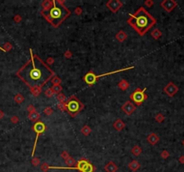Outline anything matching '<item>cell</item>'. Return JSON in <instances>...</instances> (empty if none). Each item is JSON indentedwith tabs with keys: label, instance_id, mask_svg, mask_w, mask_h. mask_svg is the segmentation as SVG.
I'll return each mask as SVG.
<instances>
[{
	"label": "cell",
	"instance_id": "obj_1",
	"mask_svg": "<svg viewBox=\"0 0 184 172\" xmlns=\"http://www.w3.org/2000/svg\"><path fill=\"white\" fill-rule=\"evenodd\" d=\"M30 60L19 69L16 75L30 89L33 87L42 88V86L51 80L56 74L37 55H33L32 49H30Z\"/></svg>",
	"mask_w": 184,
	"mask_h": 172
},
{
	"label": "cell",
	"instance_id": "obj_2",
	"mask_svg": "<svg viewBox=\"0 0 184 172\" xmlns=\"http://www.w3.org/2000/svg\"><path fill=\"white\" fill-rule=\"evenodd\" d=\"M128 23L140 36H144L156 23V20L144 7H140L135 13H130Z\"/></svg>",
	"mask_w": 184,
	"mask_h": 172
},
{
	"label": "cell",
	"instance_id": "obj_3",
	"mask_svg": "<svg viewBox=\"0 0 184 172\" xmlns=\"http://www.w3.org/2000/svg\"><path fill=\"white\" fill-rule=\"evenodd\" d=\"M42 15L47 22L57 28L71 15V11L68 10L67 7L64 5V2L53 0L52 6L46 10H42Z\"/></svg>",
	"mask_w": 184,
	"mask_h": 172
},
{
	"label": "cell",
	"instance_id": "obj_4",
	"mask_svg": "<svg viewBox=\"0 0 184 172\" xmlns=\"http://www.w3.org/2000/svg\"><path fill=\"white\" fill-rule=\"evenodd\" d=\"M84 105L81 101H79V99H77L76 96H71L68 99H66L65 102V109L67 111V113L72 117H76L80 111L83 109Z\"/></svg>",
	"mask_w": 184,
	"mask_h": 172
},
{
	"label": "cell",
	"instance_id": "obj_5",
	"mask_svg": "<svg viewBox=\"0 0 184 172\" xmlns=\"http://www.w3.org/2000/svg\"><path fill=\"white\" fill-rule=\"evenodd\" d=\"M77 169L80 172H93L95 170V168L93 164H91L87 160L82 159L76 162L75 167H54L50 166L49 169Z\"/></svg>",
	"mask_w": 184,
	"mask_h": 172
},
{
	"label": "cell",
	"instance_id": "obj_6",
	"mask_svg": "<svg viewBox=\"0 0 184 172\" xmlns=\"http://www.w3.org/2000/svg\"><path fill=\"white\" fill-rule=\"evenodd\" d=\"M134 66H130V67H128V68H123V69H120V70H117V71H113V72H109V73H106V74H103V75H96L93 73V72H89L87 73L86 75L84 76V81L87 83L88 85H93V83H96V81L99 79L100 77H103V76H105V75H113V74H116V73H119V72H123V71H128V70H130V69H133Z\"/></svg>",
	"mask_w": 184,
	"mask_h": 172
},
{
	"label": "cell",
	"instance_id": "obj_7",
	"mask_svg": "<svg viewBox=\"0 0 184 172\" xmlns=\"http://www.w3.org/2000/svg\"><path fill=\"white\" fill-rule=\"evenodd\" d=\"M146 88L141 90L140 88H138L135 91H133L130 95V99L136 103L137 106H140L146 99H147V95L145 93Z\"/></svg>",
	"mask_w": 184,
	"mask_h": 172
},
{
	"label": "cell",
	"instance_id": "obj_8",
	"mask_svg": "<svg viewBox=\"0 0 184 172\" xmlns=\"http://www.w3.org/2000/svg\"><path fill=\"white\" fill-rule=\"evenodd\" d=\"M32 130L36 133V138H35V142H34V145H33V149H32V157H34V152L36 150V145H37V142H38V138L40 136V134H42V133H44V131L46 130V126L44 125L43 122L42 121H37L35 122V124L32 126Z\"/></svg>",
	"mask_w": 184,
	"mask_h": 172
},
{
	"label": "cell",
	"instance_id": "obj_9",
	"mask_svg": "<svg viewBox=\"0 0 184 172\" xmlns=\"http://www.w3.org/2000/svg\"><path fill=\"white\" fill-rule=\"evenodd\" d=\"M163 91L169 97H173L174 95L179 91V88H178V86L176 85L175 83L170 82V83L163 88Z\"/></svg>",
	"mask_w": 184,
	"mask_h": 172
},
{
	"label": "cell",
	"instance_id": "obj_10",
	"mask_svg": "<svg viewBox=\"0 0 184 172\" xmlns=\"http://www.w3.org/2000/svg\"><path fill=\"white\" fill-rule=\"evenodd\" d=\"M177 5H178L177 2L174 1V0H164V1H162L161 3V6L167 13H171Z\"/></svg>",
	"mask_w": 184,
	"mask_h": 172
},
{
	"label": "cell",
	"instance_id": "obj_11",
	"mask_svg": "<svg viewBox=\"0 0 184 172\" xmlns=\"http://www.w3.org/2000/svg\"><path fill=\"white\" fill-rule=\"evenodd\" d=\"M106 5L108 6V8L113 13H117V11L119 8H121L122 6V3L119 0H111L108 3L106 4Z\"/></svg>",
	"mask_w": 184,
	"mask_h": 172
},
{
	"label": "cell",
	"instance_id": "obj_12",
	"mask_svg": "<svg viewBox=\"0 0 184 172\" xmlns=\"http://www.w3.org/2000/svg\"><path fill=\"white\" fill-rule=\"evenodd\" d=\"M121 109H122V110L124 111L127 115H131L135 110H136V106H135L131 101H128L122 105Z\"/></svg>",
	"mask_w": 184,
	"mask_h": 172
},
{
	"label": "cell",
	"instance_id": "obj_13",
	"mask_svg": "<svg viewBox=\"0 0 184 172\" xmlns=\"http://www.w3.org/2000/svg\"><path fill=\"white\" fill-rule=\"evenodd\" d=\"M146 140H147V142H149L151 145H154V144H156L158 142H159L160 138L156 134H154V133H151V134L147 136Z\"/></svg>",
	"mask_w": 184,
	"mask_h": 172
},
{
	"label": "cell",
	"instance_id": "obj_14",
	"mask_svg": "<svg viewBox=\"0 0 184 172\" xmlns=\"http://www.w3.org/2000/svg\"><path fill=\"white\" fill-rule=\"evenodd\" d=\"M104 170L106 172H117V170H118V166L113 161H110L104 166Z\"/></svg>",
	"mask_w": 184,
	"mask_h": 172
},
{
	"label": "cell",
	"instance_id": "obj_15",
	"mask_svg": "<svg viewBox=\"0 0 184 172\" xmlns=\"http://www.w3.org/2000/svg\"><path fill=\"white\" fill-rule=\"evenodd\" d=\"M113 126H114V128L116 129L117 131H121L122 129L125 128V123L123 122L121 119H117L116 121L114 122V124H113Z\"/></svg>",
	"mask_w": 184,
	"mask_h": 172
},
{
	"label": "cell",
	"instance_id": "obj_16",
	"mask_svg": "<svg viewBox=\"0 0 184 172\" xmlns=\"http://www.w3.org/2000/svg\"><path fill=\"white\" fill-rule=\"evenodd\" d=\"M128 168H130L132 171L136 172L137 170H138V169L140 168V164L138 161L134 160V161H132L130 164H128Z\"/></svg>",
	"mask_w": 184,
	"mask_h": 172
},
{
	"label": "cell",
	"instance_id": "obj_17",
	"mask_svg": "<svg viewBox=\"0 0 184 172\" xmlns=\"http://www.w3.org/2000/svg\"><path fill=\"white\" fill-rule=\"evenodd\" d=\"M118 86H119V88L120 90H122V91H125V90H127L128 87H130V83H128L125 79H123V80H121V81L119 83Z\"/></svg>",
	"mask_w": 184,
	"mask_h": 172
},
{
	"label": "cell",
	"instance_id": "obj_18",
	"mask_svg": "<svg viewBox=\"0 0 184 172\" xmlns=\"http://www.w3.org/2000/svg\"><path fill=\"white\" fill-rule=\"evenodd\" d=\"M28 118L30 120H32V122H37L39 118H40V113H38L37 111H34L32 113H30L28 116Z\"/></svg>",
	"mask_w": 184,
	"mask_h": 172
},
{
	"label": "cell",
	"instance_id": "obj_19",
	"mask_svg": "<svg viewBox=\"0 0 184 172\" xmlns=\"http://www.w3.org/2000/svg\"><path fill=\"white\" fill-rule=\"evenodd\" d=\"M127 34L125 33L123 31H120L119 32H118L116 34V38H117V40H119V41H120V42H123L125 40L127 39Z\"/></svg>",
	"mask_w": 184,
	"mask_h": 172
},
{
	"label": "cell",
	"instance_id": "obj_20",
	"mask_svg": "<svg viewBox=\"0 0 184 172\" xmlns=\"http://www.w3.org/2000/svg\"><path fill=\"white\" fill-rule=\"evenodd\" d=\"M53 5V1H50V0H45V1L42 3V10H46V9H49Z\"/></svg>",
	"mask_w": 184,
	"mask_h": 172
},
{
	"label": "cell",
	"instance_id": "obj_21",
	"mask_svg": "<svg viewBox=\"0 0 184 172\" xmlns=\"http://www.w3.org/2000/svg\"><path fill=\"white\" fill-rule=\"evenodd\" d=\"M131 152H132V154H134L135 156H138L140 155V153L142 152V149H141L138 145H135L134 147L132 148V150H131Z\"/></svg>",
	"mask_w": 184,
	"mask_h": 172
},
{
	"label": "cell",
	"instance_id": "obj_22",
	"mask_svg": "<svg viewBox=\"0 0 184 172\" xmlns=\"http://www.w3.org/2000/svg\"><path fill=\"white\" fill-rule=\"evenodd\" d=\"M151 35L153 36V38H154V40H158V39H160V37L162 36V32H160L158 29H154V30L152 32Z\"/></svg>",
	"mask_w": 184,
	"mask_h": 172
},
{
	"label": "cell",
	"instance_id": "obj_23",
	"mask_svg": "<svg viewBox=\"0 0 184 172\" xmlns=\"http://www.w3.org/2000/svg\"><path fill=\"white\" fill-rule=\"evenodd\" d=\"M31 91H32V93L33 96L37 97L42 93V88L40 87H33L31 89Z\"/></svg>",
	"mask_w": 184,
	"mask_h": 172
},
{
	"label": "cell",
	"instance_id": "obj_24",
	"mask_svg": "<svg viewBox=\"0 0 184 172\" xmlns=\"http://www.w3.org/2000/svg\"><path fill=\"white\" fill-rule=\"evenodd\" d=\"M91 131H92V129L90 128V126H83V128L81 129V133L84 134V135H89L90 133H91Z\"/></svg>",
	"mask_w": 184,
	"mask_h": 172
},
{
	"label": "cell",
	"instance_id": "obj_25",
	"mask_svg": "<svg viewBox=\"0 0 184 172\" xmlns=\"http://www.w3.org/2000/svg\"><path fill=\"white\" fill-rule=\"evenodd\" d=\"M65 163L66 164V165H68V167H72V165H76V161L72 157H68L65 161Z\"/></svg>",
	"mask_w": 184,
	"mask_h": 172
},
{
	"label": "cell",
	"instance_id": "obj_26",
	"mask_svg": "<svg viewBox=\"0 0 184 172\" xmlns=\"http://www.w3.org/2000/svg\"><path fill=\"white\" fill-rule=\"evenodd\" d=\"M15 102L16 103H22L23 101H24V98H23V96L21 93H18V94H16L15 96Z\"/></svg>",
	"mask_w": 184,
	"mask_h": 172
},
{
	"label": "cell",
	"instance_id": "obj_27",
	"mask_svg": "<svg viewBox=\"0 0 184 172\" xmlns=\"http://www.w3.org/2000/svg\"><path fill=\"white\" fill-rule=\"evenodd\" d=\"M51 90L54 93H59L62 91V87L60 85H53L51 87Z\"/></svg>",
	"mask_w": 184,
	"mask_h": 172
},
{
	"label": "cell",
	"instance_id": "obj_28",
	"mask_svg": "<svg viewBox=\"0 0 184 172\" xmlns=\"http://www.w3.org/2000/svg\"><path fill=\"white\" fill-rule=\"evenodd\" d=\"M51 82H52V83H53L54 85H59V83H61V80H60L57 75H55L54 77L51 79Z\"/></svg>",
	"mask_w": 184,
	"mask_h": 172
},
{
	"label": "cell",
	"instance_id": "obj_29",
	"mask_svg": "<svg viewBox=\"0 0 184 172\" xmlns=\"http://www.w3.org/2000/svg\"><path fill=\"white\" fill-rule=\"evenodd\" d=\"M58 99L59 101V102H62V103H65L66 101V96L63 94V93H59V94L58 95Z\"/></svg>",
	"mask_w": 184,
	"mask_h": 172
},
{
	"label": "cell",
	"instance_id": "obj_30",
	"mask_svg": "<svg viewBox=\"0 0 184 172\" xmlns=\"http://www.w3.org/2000/svg\"><path fill=\"white\" fill-rule=\"evenodd\" d=\"M155 120L157 121L158 123H162V121L164 120L163 115H162V114H157V115H156V117H155Z\"/></svg>",
	"mask_w": 184,
	"mask_h": 172
},
{
	"label": "cell",
	"instance_id": "obj_31",
	"mask_svg": "<svg viewBox=\"0 0 184 172\" xmlns=\"http://www.w3.org/2000/svg\"><path fill=\"white\" fill-rule=\"evenodd\" d=\"M169 156H170V153H169V152H168V150H162V152L161 157L162 158V159H167V158H169Z\"/></svg>",
	"mask_w": 184,
	"mask_h": 172
},
{
	"label": "cell",
	"instance_id": "obj_32",
	"mask_svg": "<svg viewBox=\"0 0 184 172\" xmlns=\"http://www.w3.org/2000/svg\"><path fill=\"white\" fill-rule=\"evenodd\" d=\"M45 94H46V96L47 97H52L53 96V94H54V92L52 91V90H51V88H49V89H47L46 91H45Z\"/></svg>",
	"mask_w": 184,
	"mask_h": 172
},
{
	"label": "cell",
	"instance_id": "obj_33",
	"mask_svg": "<svg viewBox=\"0 0 184 172\" xmlns=\"http://www.w3.org/2000/svg\"><path fill=\"white\" fill-rule=\"evenodd\" d=\"M4 50H5V52H6V51H9V50L12 48V45L10 44V43H5V46H4Z\"/></svg>",
	"mask_w": 184,
	"mask_h": 172
},
{
	"label": "cell",
	"instance_id": "obj_34",
	"mask_svg": "<svg viewBox=\"0 0 184 172\" xmlns=\"http://www.w3.org/2000/svg\"><path fill=\"white\" fill-rule=\"evenodd\" d=\"M32 164L33 166H38V165H40V160L39 159H37V158H32Z\"/></svg>",
	"mask_w": 184,
	"mask_h": 172
},
{
	"label": "cell",
	"instance_id": "obj_35",
	"mask_svg": "<svg viewBox=\"0 0 184 172\" xmlns=\"http://www.w3.org/2000/svg\"><path fill=\"white\" fill-rule=\"evenodd\" d=\"M49 167H50V166H49L47 163H43V164H42V167H40V169H42V171L46 172L47 170H49Z\"/></svg>",
	"mask_w": 184,
	"mask_h": 172
},
{
	"label": "cell",
	"instance_id": "obj_36",
	"mask_svg": "<svg viewBox=\"0 0 184 172\" xmlns=\"http://www.w3.org/2000/svg\"><path fill=\"white\" fill-rule=\"evenodd\" d=\"M44 112L46 113V115H48V116H50V115H51L52 113H53V111H52L51 108L48 107V108H46V109L44 110Z\"/></svg>",
	"mask_w": 184,
	"mask_h": 172
},
{
	"label": "cell",
	"instance_id": "obj_37",
	"mask_svg": "<svg viewBox=\"0 0 184 172\" xmlns=\"http://www.w3.org/2000/svg\"><path fill=\"white\" fill-rule=\"evenodd\" d=\"M27 110L29 111V113H32V112H34V111H36L35 110V108L32 106V105H30L28 108H27Z\"/></svg>",
	"mask_w": 184,
	"mask_h": 172
},
{
	"label": "cell",
	"instance_id": "obj_38",
	"mask_svg": "<svg viewBox=\"0 0 184 172\" xmlns=\"http://www.w3.org/2000/svg\"><path fill=\"white\" fill-rule=\"evenodd\" d=\"M61 157H62V158H63V159H64V160H65V161H66V159H67V158H68V157H70V156H69V155H68V153H67V152H62V153H61Z\"/></svg>",
	"mask_w": 184,
	"mask_h": 172
},
{
	"label": "cell",
	"instance_id": "obj_39",
	"mask_svg": "<svg viewBox=\"0 0 184 172\" xmlns=\"http://www.w3.org/2000/svg\"><path fill=\"white\" fill-rule=\"evenodd\" d=\"M146 5H147V6H149V7H151L153 6V5H154V2L152 1V0H147V1H146Z\"/></svg>",
	"mask_w": 184,
	"mask_h": 172
},
{
	"label": "cell",
	"instance_id": "obj_40",
	"mask_svg": "<svg viewBox=\"0 0 184 172\" xmlns=\"http://www.w3.org/2000/svg\"><path fill=\"white\" fill-rule=\"evenodd\" d=\"M58 108H59L60 110H66V109H65V103L59 102V104H58Z\"/></svg>",
	"mask_w": 184,
	"mask_h": 172
},
{
	"label": "cell",
	"instance_id": "obj_41",
	"mask_svg": "<svg viewBox=\"0 0 184 172\" xmlns=\"http://www.w3.org/2000/svg\"><path fill=\"white\" fill-rule=\"evenodd\" d=\"M11 121H12L13 123H15V124H16V123L19 121V119H18V118H17V117L15 116V117H13V118H11Z\"/></svg>",
	"mask_w": 184,
	"mask_h": 172
},
{
	"label": "cell",
	"instance_id": "obj_42",
	"mask_svg": "<svg viewBox=\"0 0 184 172\" xmlns=\"http://www.w3.org/2000/svg\"><path fill=\"white\" fill-rule=\"evenodd\" d=\"M65 56L66 58H70L72 56V54H71V52L69 51V50H67V51L65 53Z\"/></svg>",
	"mask_w": 184,
	"mask_h": 172
},
{
	"label": "cell",
	"instance_id": "obj_43",
	"mask_svg": "<svg viewBox=\"0 0 184 172\" xmlns=\"http://www.w3.org/2000/svg\"><path fill=\"white\" fill-rule=\"evenodd\" d=\"M53 61H54L53 58H50L48 60H47V64H52V63H53Z\"/></svg>",
	"mask_w": 184,
	"mask_h": 172
},
{
	"label": "cell",
	"instance_id": "obj_44",
	"mask_svg": "<svg viewBox=\"0 0 184 172\" xmlns=\"http://www.w3.org/2000/svg\"><path fill=\"white\" fill-rule=\"evenodd\" d=\"M179 161L181 162V164H184V155H181V157L179 158Z\"/></svg>",
	"mask_w": 184,
	"mask_h": 172
},
{
	"label": "cell",
	"instance_id": "obj_45",
	"mask_svg": "<svg viewBox=\"0 0 184 172\" xmlns=\"http://www.w3.org/2000/svg\"><path fill=\"white\" fill-rule=\"evenodd\" d=\"M81 12H82L81 9H80V8H77V9H76L75 13H76V15H80V13H81Z\"/></svg>",
	"mask_w": 184,
	"mask_h": 172
},
{
	"label": "cell",
	"instance_id": "obj_46",
	"mask_svg": "<svg viewBox=\"0 0 184 172\" xmlns=\"http://www.w3.org/2000/svg\"><path fill=\"white\" fill-rule=\"evenodd\" d=\"M4 116H5V114H4V112L2 110H0V119L1 118H4Z\"/></svg>",
	"mask_w": 184,
	"mask_h": 172
},
{
	"label": "cell",
	"instance_id": "obj_47",
	"mask_svg": "<svg viewBox=\"0 0 184 172\" xmlns=\"http://www.w3.org/2000/svg\"><path fill=\"white\" fill-rule=\"evenodd\" d=\"M15 20L16 21L17 23H18V22H20V21H21V17H20V16H18V15H17V16L15 18Z\"/></svg>",
	"mask_w": 184,
	"mask_h": 172
},
{
	"label": "cell",
	"instance_id": "obj_48",
	"mask_svg": "<svg viewBox=\"0 0 184 172\" xmlns=\"http://www.w3.org/2000/svg\"><path fill=\"white\" fill-rule=\"evenodd\" d=\"M0 49H1V50H2V51H4V52H5V50H4V48H2V47H0Z\"/></svg>",
	"mask_w": 184,
	"mask_h": 172
},
{
	"label": "cell",
	"instance_id": "obj_49",
	"mask_svg": "<svg viewBox=\"0 0 184 172\" xmlns=\"http://www.w3.org/2000/svg\"><path fill=\"white\" fill-rule=\"evenodd\" d=\"M182 144H183V146H184V140L182 141Z\"/></svg>",
	"mask_w": 184,
	"mask_h": 172
}]
</instances>
